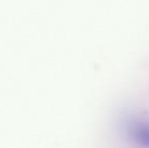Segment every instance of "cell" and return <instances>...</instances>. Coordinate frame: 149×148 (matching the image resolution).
Listing matches in <instances>:
<instances>
[{"label": "cell", "mask_w": 149, "mask_h": 148, "mask_svg": "<svg viewBox=\"0 0 149 148\" xmlns=\"http://www.w3.org/2000/svg\"><path fill=\"white\" fill-rule=\"evenodd\" d=\"M127 133L136 144L149 148V121H131L128 123Z\"/></svg>", "instance_id": "6da1fadb"}]
</instances>
